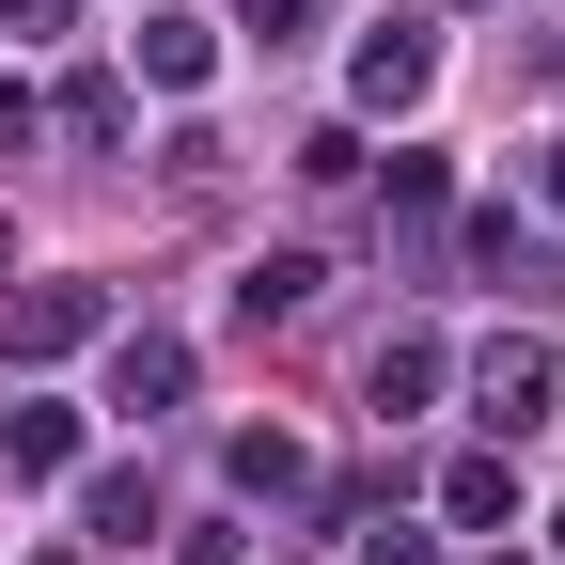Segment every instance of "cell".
<instances>
[{
  "label": "cell",
  "instance_id": "1",
  "mask_svg": "<svg viewBox=\"0 0 565 565\" xmlns=\"http://www.w3.org/2000/svg\"><path fill=\"white\" fill-rule=\"evenodd\" d=\"M424 63H440V47H424V32H408V17H393V32H377V47H362V95H377V110H408V95H424Z\"/></svg>",
  "mask_w": 565,
  "mask_h": 565
}]
</instances>
